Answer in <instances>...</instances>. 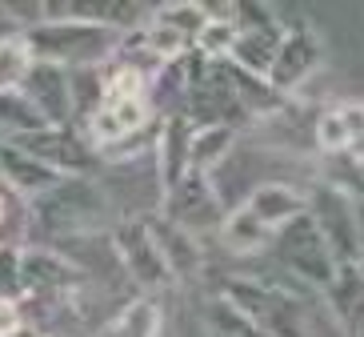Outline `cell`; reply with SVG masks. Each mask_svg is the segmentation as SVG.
I'll use <instances>...</instances> for the list:
<instances>
[{
  "instance_id": "obj_6",
  "label": "cell",
  "mask_w": 364,
  "mask_h": 337,
  "mask_svg": "<svg viewBox=\"0 0 364 337\" xmlns=\"http://www.w3.org/2000/svg\"><path fill=\"white\" fill-rule=\"evenodd\" d=\"M309 213L316 221V229H321L324 245L336 257V265H360L364 261V233H360L353 193H344L336 185H321L309 197Z\"/></svg>"
},
{
  "instance_id": "obj_3",
  "label": "cell",
  "mask_w": 364,
  "mask_h": 337,
  "mask_svg": "<svg viewBox=\"0 0 364 337\" xmlns=\"http://www.w3.org/2000/svg\"><path fill=\"white\" fill-rule=\"evenodd\" d=\"M220 294L252 317L268 337H304V313H300V297L280 289L272 281H252V277H225Z\"/></svg>"
},
{
  "instance_id": "obj_23",
  "label": "cell",
  "mask_w": 364,
  "mask_h": 337,
  "mask_svg": "<svg viewBox=\"0 0 364 337\" xmlns=\"http://www.w3.org/2000/svg\"><path fill=\"white\" fill-rule=\"evenodd\" d=\"M28 73H33V48L24 28L0 36V93H21Z\"/></svg>"
},
{
  "instance_id": "obj_19",
  "label": "cell",
  "mask_w": 364,
  "mask_h": 337,
  "mask_svg": "<svg viewBox=\"0 0 364 337\" xmlns=\"http://www.w3.org/2000/svg\"><path fill=\"white\" fill-rule=\"evenodd\" d=\"M164 329V305L156 297L140 294L120 309L97 337H161Z\"/></svg>"
},
{
  "instance_id": "obj_13",
  "label": "cell",
  "mask_w": 364,
  "mask_h": 337,
  "mask_svg": "<svg viewBox=\"0 0 364 337\" xmlns=\"http://www.w3.org/2000/svg\"><path fill=\"white\" fill-rule=\"evenodd\" d=\"M193 125L184 117H164L156 120V137H152V165H156V181H161V201L172 185H181L193 173Z\"/></svg>"
},
{
  "instance_id": "obj_25",
  "label": "cell",
  "mask_w": 364,
  "mask_h": 337,
  "mask_svg": "<svg viewBox=\"0 0 364 337\" xmlns=\"http://www.w3.org/2000/svg\"><path fill=\"white\" fill-rule=\"evenodd\" d=\"M152 21L168 24V28H176L188 44H196L200 28L208 24V4H200V0H164V4L152 9Z\"/></svg>"
},
{
  "instance_id": "obj_4",
  "label": "cell",
  "mask_w": 364,
  "mask_h": 337,
  "mask_svg": "<svg viewBox=\"0 0 364 337\" xmlns=\"http://www.w3.org/2000/svg\"><path fill=\"white\" fill-rule=\"evenodd\" d=\"M108 241H112V253H117L124 277H129L136 289H144V294L152 297L156 289H168L172 285V273H168V265H164V253H161V245H156L149 213H144V217L112 221Z\"/></svg>"
},
{
  "instance_id": "obj_10",
  "label": "cell",
  "mask_w": 364,
  "mask_h": 337,
  "mask_svg": "<svg viewBox=\"0 0 364 337\" xmlns=\"http://www.w3.org/2000/svg\"><path fill=\"white\" fill-rule=\"evenodd\" d=\"M321 65H324L321 36L312 33L309 24H292V28H284V41H280V48H277V61H272L268 85L289 100V93H296V88L304 85Z\"/></svg>"
},
{
  "instance_id": "obj_11",
  "label": "cell",
  "mask_w": 364,
  "mask_h": 337,
  "mask_svg": "<svg viewBox=\"0 0 364 337\" xmlns=\"http://www.w3.org/2000/svg\"><path fill=\"white\" fill-rule=\"evenodd\" d=\"M21 93L33 100V109L48 120V129H76L68 68L48 65V61H33V73H28V81H24Z\"/></svg>"
},
{
  "instance_id": "obj_18",
  "label": "cell",
  "mask_w": 364,
  "mask_h": 337,
  "mask_svg": "<svg viewBox=\"0 0 364 337\" xmlns=\"http://www.w3.org/2000/svg\"><path fill=\"white\" fill-rule=\"evenodd\" d=\"M216 237H220V245H225L228 253H236V257H252V253L268 249V241L277 237L268 225H260L257 213L240 201L236 209H228L225 221H220V229H216Z\"/></svg>"
},
{
  "instance_id": "obj_17",
  "label": "cell",
  "mask_w": 364,
  "mask_h": 337,
  "mask_svg": "<svg viewBox=\"0 0 364 337\" xmlns=\"http://www.w3.org/2000/svg\"><path fill=\"white\" fill-rule=\"evenodd\" d=\"M364 141V105H336L316 117V149L328 157L356 149Z\"/></svg>"
},
{
  "instance_id": "obj_20",
  "label": "cell",
  "mask_w": 364,
  "mask_h": 337,
  "mask_svg": "<svg viewBox=\"0 0 364 337\" xmlns=\"http://www.w3.org/2000/svg\"><path fill=\"white\" fill-rule=\"evenodd\" d=\"M236 137H240V129H228V125H204V129H193V149H188L193 173L213 177V169H220V165L228 161V152L236 149Z\"/></svg>"
},
{
  "instance_id": "obj_1",
  "label": "cell",
  "mask_w": 364,
  "mask_h": 337,
  "mask_svg": "<svg viewBox=\"0 0 364 337\" xmlns=\"http://www.w3.org/2000/svg\"><path fill=\"white\" fill-rule=\"evenodd\" d=\"M24 213H28V229L36 225L56 241H73L97 233V225H105V217L112 213V201L97 177H65L53 193L24 205Z\"/></svg>"
},
{
  "instance_id": "obj_29",
  "label": "cell",
  "mask_w": 364,
  "mask_h": 337,
  "mask_svg": "<svg viewBox=\"0 0 364 337\" xmlns=\"http://www.w3.org/2000/svg\"><path fill=\"white\" fill-rule=\"evenodd\" d=\"M9 337H48V333H44V329H36V326H28V321H24V326L16 329V333H9Z\"/></svg>"
},
{
  "instance_id": "obj_15",
  "label": "cell",
  "mask_w": 364,
  "mask_h": 337,
  "mask_svg": "<svg viewBox=\"0 0 364 337\" xmlns=\"http://www.w3.org/2000/svg\"><path fill=\"white\" fill-rule=\"evenodd\" d=\"M245 205L257 213L260 225H268L272 233H280L284 225H292L296 217L309 213V193H300V189L284 185V181H264V185H257L245 197Z\"/></svg>"
},
{
  "instance_id": "obj_14",
  "label": "cell",
  "mask_w": 364,
  "mask_h": 337,
  "mask_svg": "<svg viewBox=\"0 0 364 337\" xmlns=\"http://www.w3.org/2000/svg\"><path fill=\"white\" fill-rule=\"evenodd\" d=\"M149 225L156 233V245L164 253V265L172 273V285H193L204 269V249H200V237L184 233L181 225H172L168 217L161 213H149Z\"/></svg>"
},
{
  "instance_id": "obj_7",
  "label": "cell",
  "mask_w": 364,
  "mask_h": 337,
  "mask_svg": "<svg viewBox=\"0 0 364 337\" xmlns=\"http://www.w3.org/2000/svg\"><path fill=\"white\" fill-rule=\"evenodd\" d=\"M21 285H24V301L73 297L85 294L88 273L56 245H21Z\"/></svg>"
},
{
  "instance_id": "obj_9",
  "label": "cell",
  "mask_w": 364,
  "mask_h": 337,
  "mask_svg": "<svg viewBox=\"0 0 364 337\" xmlns=\"http://www.w3.org/2000/svg\"><path fill=\"white\" fill-rule=\"evenodd\" d=\"M12 145L41 157L44 165H53L56 173H65V177H97L100 173V157L80 129H41V133H28V137H16Z\"/></svg>"
},
{
  "instance_id": "obj_12",
  "label": "cell",
  "mask_w": 364,
  "mask_h": 337,
  "mask_svg": "<svg viewBox=\"0 0 364 337\" xmlns=\"http://www.w3.org/2000/svg\"><path fill=\"white\" fill-rule=\"evenodd\" d=\"M65 181V173H56L53 165H44L41 157L16 149L12 141H0V185L12 197H21L24 205H33L36 197L53 193Z\"/></svg>"
},
{
  "instance_id": "obj_5",
  "label": "cell",
  "mask_w": 364,
  "mask_h": 337,
  "mask_svg": "<svg viewBox=\"0 0 364 337\" xmlns=\"http://www.w3.org/2000/svg\"><path fill=\"white\" fill-rule=\"evenodd\" d=\"M272 241H277L280 265H284L296 281H309L312 289H321V294L336 281V269H341V265H336L332 249L324 245L312 213H304V217H296L292 225H284Z\"/></svg>"
},
{
  "instance_id": "obj_8",
  "label": "cell",
  "mask_w": 364,
  "mask_h": 337,
  "mask_svg": "<svg viewBox=\"0 0 364 337\" xmlns=\"http://www.w3.org/2000/svg\"><path fill=\"white\" fill-rule=\"evenodd\" d=\"M225 213L228 209H225V201H220V193H216L213 181L200 177V173H188L181 185H172L161 201V217H168L172 225H181L184 233H193V237H200L208 229H220Z\"/></svg>"
},
{
  "instance_id": "obj_22",
  "label": "cell",
  "mask_w": 364,
  "mask_h": 337,
  "mask_svg": "<svg viewBox=\"0 0 364 337\" xmlns=\"http://www.w3.org/2000/svg\"><path fill=\"white\" fill-rule=\"evenodd\" d=\"M105 73V105H120V100H149V73L140 65H129L112 56L108 65H100Z\"/></svg>"
},
{
  "instance_id": "obj_26",
  "label": "cell",
  "mask_w": 364,
  "mask_h": 337,
  "mask_svg": "<svg viewBox=\"0 0 364 337\" xmlns=\"http://www.w3.org/2000/svg\"><path fill=\"white\" fill-rule=\"evenodd\" d=\"M236 36H240L236 16H208V24L200 28V36H196L193 48L204 56V61H228V56H232Z\"/></svg>"
},
{
  "instance_id": "obj_28",
  "label": "cell",
  "mask_w": 364,
  "mask_h": 337,
  "mask_svg": "<svg viewBox=\"0 0 364 337\" xmlns=\"http://www.w3.org/2000/svg\"><path fill=\"white\" fill-rule=\"evenodd\" d=\"M9 197H12V193L0 185V245H16V241H4V225L12 221V217H9Z\"/></svg>"
},
{
  "instance_id": "obj_27",
  "label": "cell",
  "mask_w": 364,
  "mask_h": 337,
  "mask_svg": "<svg viewBox=\"0 0 364 337\" xmlns=\"http://www.w3.org/2000/svg\"><path fill=\"white\" fill-rule=\"evenodd\" d=\"M21 326H24V301H16V297H0V337L16 333Z\"/></svg>"
},
{
  "instance_id": "obj_2",
  "label": "cell",
  "mask_w": 364,
  "mask_h": 337,
  "mask_svg": "<svg viewBox=\"0 0 364 337\" xmlns=\"http://www.w3.org/2000/svg\"><path fill=\"white\" fill-rule=\"evenodd\" d=\"M24 36H28L33 61H48L60 68H97L117 56L124 33L97 21H41L24 28Z\"/></svg>"
},
{
  "instance_id": "obj_24",
  "label": "cell",
  "mask_w": 364,
  "mask_h": 337,
  "mask_svg": "<svg viewBox=\"0 0 364 337\" xmlns=\"http://www.w3.org/2000/svg\"><path fill=\"white\" fill-rule=\"evenodd\" d=\"M41 129H48V120L33 109L24 93H0V141H16Z\"/></svg>"
},
{
  "instance_id": "obj_16",
  "label": "cell",
  "mask_w": 364,
  "mask_h": 337,
  "mask_svg": "<svg viewBox=\"0 0 364 337\" xmlns=\"http://www.w3.org/2000/svg\"><path fill=\"white\" fill-rule=\"evenodd\" d=\"M336 321L344 326L348 337H364V269L360 265H341L336 281L324 289Z\"/></svg>"
},
{
  "instance_id": "obj_21",
  "label": "cell",
  "mask_w": 364,
  "mask_h": 337,
  "mask_svg": "<svg viewBox=\"0 0 364 337\" xmlns=\"http://www.w3.org/2000/svg\"><path fill=\"white\" fill-rule=\"evenodd\" d=\"M204 333L208 337H268L264 329H260L252 317L240 313L225 294H216V297L204 301Z\"/></svg>"
}]
</instances>
